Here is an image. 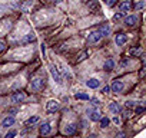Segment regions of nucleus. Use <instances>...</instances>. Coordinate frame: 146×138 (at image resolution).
<instances>
[{"label": "nucleus", "mask_w": 146, "mask_h": 138, "mask_svg": "<svg viewBox=\"0 0 146 138\" xmlns=\"http://www.w3.org/2000/svg\"><path fill=\"white\" fill-rule=\"evenodd\" d=\"M127 63H129V60H127V59H122V60H120V68L127 66Z\"/></svg>", "instance_id": "30"}, {"label": "nucleus", "mask_w": 146, "mask_h": 138, "mask_svg": "<svg viewBox=\"0 0 146 138\" xmlns=\"http://www.w3.org/2000/svg\"><path fill=\"white\" fill-rule=\"evenodd\" d=\"M32 42H36V36L33 33H27L23 39H22V43H32Z\"/></svg>", "instance_id": "16"}, {"label": "nucleus", "mask_w": 146, "mask_h": 138, "mask_svg": "<svg viewBox=\"0 0 146 138\" xmlns=\"http://www.w3.org/2000/svg\"><path fill=\"white\" fill-rule=\"evenodd\" d=\"M123 86H125V85H123L122 81H113L110 89H112V92H122V91H123Z\"/></svg>", "instance_id": "6"}, {"label": "nucleus", "mask_w": 146, "mask_h": 138, "mask_svg": "<svg viewBox=\"0 0 146 138\" xmlns=\"http://www.w3.org/2000/svg\"><path fill=\"white\" fill-rule=\"evenodd\" d=\"M46 109H47L49 112H52V114L56 112V111L59 109V102H57V101H53V99L49 101V102L46 104Z\"/></svg>", "instance_id": "7"}, {"label": "nucleus", "mask_w": 146, "mask_h": 138, "mask_svg": "<svg viewBox=\"0 0 146 138\" xmlns=\"http://www.w3.org/2000/svg\"><path fill=\"white\" fill-rule=\"evenodd\" d=\"M62 0H53V3H60Z\"/></svg>", "instance_id": "39"}, {"label": "nucleus", "mask_w": 146, "mask_h": 138, "mask_svg": "<svg viewBox=\"0 0 146 138\" xmlns=\"http://www.w3.org/2000/svg\"><path fill=\"white\" fill-rule=\"evenodd\" d=\"M43 86H44V79H43V78H39V76L33 78V79L30 81V84H29V88H30L32 91H35V92L42 91Z\"/></svg>", "instance_id": "1"}, {"label": "nucleus", "mask_w": 146, "mask_h": 138, "mask_svg": "<svg viewBox=\"0 0 146 138\" xmlns=\"http://www.w3.org/2000/svg\"><path fill=\"white\" fill-rule=\"evenodd\" d=\"M89 101H90V102H92V105H95V107H98V105H100V102H99V99H95V98H93V99H89Z\"/></svg>", "instance_id": "31"}, {"label": "nucleus", "mask_w": 146, "mask_h": 138, "mask_svg": "<svg viewBox=\"0 0 146 138\" xmlns=\"http://www.w3.org/2000/svg\"><path fill=\"white\" fill-rule=\"evenodd\" d=\"M88 55H89V53H88V50H83V52H80V55L76 58V63H80V62H83V60L88 58Z\"/></svg>", "instance_id": "20"}, {"label": "nucleus", "mask_w": 146, "mask_h": 138, "mask_svg": "<svg viewBox=\"0 0 146 138\" xmlns=\"http://www.w3.org/2000/svg\"><path fill=\"white\" fill-rule=\"evenodd\" d=\"M89 118H90L92 121H95V122H98V121H99V119L102 118V114H100L99 111H95V109H93V111H92V112L89 114Z\"/></svg>", "instance_id": "17"}, {"label": "nucleus", "mask_w": 146, "mask_h": 138, "mask_svg": "<svg viewBox=\"0 0 146 138\" xmlns=\"http://www.w3.org/2000/svg\"><path fill=\"white\" fill-rule=\"evenodd\" d=\"M86 85H88L90 89H96V88H99V86H100V81H99V79H96V78H90V79L86 82Z\"/></svg>", "instance_id": "10"}, {"label": "nucleus", "mask_w": 146, "mask_h": 138, "mask_svg": "<svg viewBox=\"0 0 146 138\" xmlns=\"http://www.w3.org/2000/svg\"><path fill=\"white\" fill-rule=\"evenodd\" d=\"M75 98H76V99H82V101H89V99H90L89 95L85 94V92H76V94H75Z\"/></svg>", "instance_id": "19"}, {"label": "nucleus", "mask_w": 146, "mask_h": 138, "mask_svg": "<svg viewBox=\"0 0 146 138\" xmlns=\"http://www.w3.org/2000/svg\"><path fill=\"white\" fill-rule=\"evenodd\" d=\"M63 132H64L66 135H72V134H75V132H76V125H75V124H67V125L64 127Z\"/></svg>", "instance_id": "11"}, {"label": "nucleus", "mask_w": 146, "mask_h": 138, "mask_svg": "<svg viewBox=\"0 0 146 138\" xmlns=\"http://www.w3.org/2000/svg\"><path fill=\"white\" fill-rule=\"evenodd\" d=\"M145 6V2H143V0H140V2H137V3H135V9L136 10H139V9H142Z\"/></svg>", "instance_id": "27"}, {"label": "nucleus", "mask_w": 146, "mask_h": 138, "mask_svg": "<svg viewBox=\"0 0 146 138\" xmlns=\"http://www.w3.org/2000/svg\"><path fill=\"white\" fill-rule=\"evenodd\" d=\"M136 22H137V17L133 16V15H132V16H127V17L125 19V25H126V26H135Z\"/></svg>", "instance_id": "14"}, {"label": "nucleus", "mask_w": 146, "mask_h": 138, "mask_svg": "<svg viewBox=\"0 0 146 138\" xmlns=\"http://www.w3.org/2000/svg\"><path fill=\"white\" fill-rule=\"evenodd\" d=\"M130 9H132V5H130L129 0H123V2L119 3V10H120V12L127 13V12H130Z\"/></svg>", "instance_id": "5"}, {"label": "nucleus", "mask_w": 146, "mask_h": 138, "mask_svg": "<svg viewBox=\"0 0 146 138\" xmlns=\"http://www.w3.org/2000/svg\"><path fill=\"white\" fill-rule=\"evenodd\" d=\"M105 5L109 6V7H113L116 5V0H105Z\"/></svg>", "instance_id": "26"}, {"label": "nucleus", "mask_w": 146, "mask_h": 138, "mask_svg": "<svg viewBox=\"0 0 146 138\" xmlns=\"http://www.w3.org/2000/svg\"><path fill=\"white\" fill-rule=\"evenodd\" d=\"M88 6H89L92 10H96V7H98V0H89Z\"/></svg>", "instance_id": "24"}, {"label": "nucleus", "mask_w": 146, "mask_h": 138, "mask_svg": "<svg viewBox=\"0 0 146 138\" xmlns=\"http://www.w3.org/2000/svg\"><path fill=\"white\" fill-rule=\"evenodd\" d=\"M98 32H99V35L103 38V36H108V35L110 33V27H109L108 25H103V26H100V27L98 29Z\"/></svg>", "instance_id": "13"}, {"label": "nucleus", "mask_w": 146, "mask_h": 138, "mask_svg": "<svg viewBox=\"0 0 146 138\" xmlns=\"http://www.w3.org/2000/svg\"><path fill=\"white\" fill-rule=\"evenodd\" d=\"M135 112H136V114L143 112V107H135Z\"/></svg>", "instance_id": "34"}, {"label": "nucleus", "mask_w": 146, "mask_h": 138, "mask_svg": "<svg viewBox=\"0 0 146 138\" xmlns=\"http://www.w3.org/2000/svg\"><path fill=\"white\" fill-rule=\"evenodd\" d=\"M140 76H145V68L140 69Z\"/></svg>", "instance_id": "38"}, {"label": "nucleus", "mask_w": 146, "mask_h": 138, "mask_svg": "<svg viewBox=\"0 0 146 138\" xmlns=\"http://www.w3.org/2000/svg\"><path fill=\"white\" fill-rule=\"evenodd\" d=\"M123 16H125L123 12H117V13L113 15V20H120V19H123Z\"/></svg>", "instance_id": "25"}, {"label": "nucleus", "mask_w": 146, "mask_h": 138, "mask_svg": "<svg viewBox=\"0 0 146 138\" xmlns=\"http://www.w3.org/2000/svg\"><path fill=\"white\" fill-rule=\"evenodd\" d=\"M135 107H136V102H133V101H127V102H126V108L132 109V108H135Z\"/></svg>", "instance_id": "28"}, {"label": "nucleus", "mask_w": 146, "mask_h": 138, "mask_svg": "<svg viewBox=\"0 0 146 138\" xmlns=\"http://www.w3.org/2000/svg\"><path fill=\"white\" fill-rule=\"evenodd\" d=\"M37 121H39V117H37V115H33V117H30V118L26 121V124H27V125H33V124H36Z\"/></svg>", "instance_id": "23"}, {"label": "nucleus", "mask_w": 146, "mask_h": 138, "mask_svg": "<svg viewBox=\"0 0 146 138\" xmlns=\"http://www.w3.org/2000/svg\"><path fill=\"white\" fill-rule=\"evenodd\" d=\"M108 108H109V111H110L112 114H119V112H120V108H119V105H117L116 102H110Z\"/></svg>", "instance_id": "18"}, {"label": "nucleus", "mask_w": 146, "mask_h": 138, "mask_svg": "<svg viewBox=\"0 0 146 138\" xmlns=\"http://www.w3.org/2000/svg\"><path fill=\"white\" fill-rule=\"evenodd\" d=\"M116 137H117V138H122V137L125 138V132H119V134H117Z\"/></svg>", "instance_id": "37"}, {"label": "nucleus", "mask_w": 146, "mask_h": 138, "mask_svg": "<svg viewBox=\"0 0 146 138\" xmlns=\"http://www.w3.org/2000/svg\"><path fill=\"white\" fill-rule=\"evenodd\" d=\"M16 135V131H9L7 134H6V138H12V137H15Z\"/></svg>", "instance_id": "32"}, {"label": "nucleus", "mask_w": 146, "mask_h": 138, "mask_svg": "<svg viewBox=\"0 0 146 138\" xmlns=\"http://www.w3.org/2000/svg\"><path fill=\"white\" fill-rule=\"evenodd\" d=\"M6 49V43L5 42H2V40H0V53H2L3 50Z\"/></svg>", "instance_id": "33"}, {"label": "nucleus", "mask_w": 146, "mask_h": 138, "mask_svg": "<svg viewBox=\"0 0 146 138\" xmlns=\"http://www.w3.org/2000/svg\"><path fill=\"white\" fill-rule=\"evenodd\" d=\"M99 122H100V127H102V128H106V127L109 125V122H110V121H109V118H108V117H102V118L99 119Z\"/></svg>", "instance_id": "22"}, {"label": "nucleus", "mask_w": 146, "mask_h": 138, "mask_svg": "<svg viewBox=\"0 0 146 138\" xmlns=\"http://www.w3.org/2000/svg\"><path fill=\"white\" fill-rule=\"evenodd\" d=\"M100 35H99V32L98 30H93V32H90L89 33V36H88V42L89 43H98L99 40H100Z\"/></svg>", "instance_id": "4"}, {"label": "nucleus", "mask_w": 146, "mask_h": 138, "mask_svg": "<svg viewBox=\"0 0 146 138\" xmlns=\"http://www.w3.org/2000/svg\"><path fill=\"white\" fill-rule=\"evenodd\" d=\"M109 91H110V88H109V86H105V88L102 89V92H103V94H109Z\"/></svg>", "instance_id": "36"}, {"label": "nucleus", "mask_w": 146, "mask_h": 138, "mask_svg": "<svg viewBox=\"0 0 146 138\" xmlns=\"http://www.w3.org/2000/svg\"><path fill=\"white\" fill-rule=\"evenodd\" d=\"M30 5H32V2H27L26 5H23V6H22V10H23V12H27V9H29V6H30Z\"/></svg>", "instance_id": "29"}, {"label": "nucleus", "mask_w": 146, "mask_h": 138, "mask_svg": "<svg viewBox=\"0 0 146 138\" xmlns=\"http://www.w3.org/2000/svg\"><path fill=\"white\" fill-rule=\"evenodd\" d=\"M49 71H50L52 78H53V79H54L57 84H60V82H62V76H60L59 71H57V68H56L54 65H50V66H49Z\"/></svg>", "instance_id": "3"}, {"label": "nucleus", "mask_w": 146, "mask_h": 138, "mask_svg": "<svg viewBox=\"0 0 146 138\" xmlns=\"http://www.w3.org/2000/svg\"><path fill=\"white\" fill-rule=\"evenodd\" d=\"M13 124H15V118H13L12 115L6 117V118L2 121V127H5V128H9V127H12Z\"/></svg>", "instance_id": "12"}, {"label": "nucleus", "mask_w": 146, "mask_h": 138, "mask_svg": "<svg viewBox=\"0 0 146 138\" xmlns=\"http://www.w3.org/2000/svg\"><path fill=\"white\" fill-rule=\"evenodd\" d=\"M113 68H115V60L110 58V59H108V60L105 62V65H103V69H105V71H112Z\"/></svg>", "instance_id": "15"}, {"label": "nucleus", "mask_w": 146, "mask_h": 138, "mask_svg": "<svg viewBox=\"0 0 146 138\" xmlns=\"http://www.w3.org/2000/svg\"><path fill=\"white\" fill-rule=\"evenodd\" d=\"M25 98H26V95H25V92H22V91L13 92V94H12V96H10L12 102H15V104H20V102H23V101H25Z\"/></svg>", "instance_id": "2"}, {"label": "nucleus", "mask_w": 146, "mask_h": 138, "mask_svg": "<svg viewBox=\"0 0 146 138\" xmlns=\"http://www.w3.org/2000/svg\"><path fill=\"white\" fill-rule=\"evenodd\" d=\"M129 53H130L132 56H140V55H142V49H140L139 46H136V48H132Z\"/></svg>", "instance_id": "21"}, {"label": "nucleus", "mask_w": 146, "mask_h": 138, "mask_svg": "<svg viewBox=\"0 0 146 138\" xmlns=\"http://www.w3.org/2000/svg\"><path fill=\"white\" fill-rule=\"evenodd\" d=\"M40 52H42V55H43V58H44V53H46V46H44V43L40 46Z\"/></svg>", "instance_id": "35"}, {"label": "nucleus", "mask_w": 146, "mask_h": 138, "mask_svg": "<svg viewBox=\"0 0 146 138\" xmlns=\"http://www.w3.org/2000/svg\"><path fill=\"white\" fill-rule=\"evenodd\" d=\"M126 40H127V38H126L125 33H117L116 38H115V42H116V45H119V46H123V45L126 43Z\"/></svg>", "instance_id": "9"}, {"label": "nucleus", "mask_w": 146, "mask_h": 138, "mask_svg": "<svg viewBox=\"0 0 146 138\" xmlns=\"http://www.w3.org/2000/svg\"><path fill=\"white\" fill-rule=\"evenodd\" d=\"M50 131H52L50 122H43V124L40 125V128H39L40 135H47V134H50Z\"/></svg>", "instance_id": "8"}]
</instances>
